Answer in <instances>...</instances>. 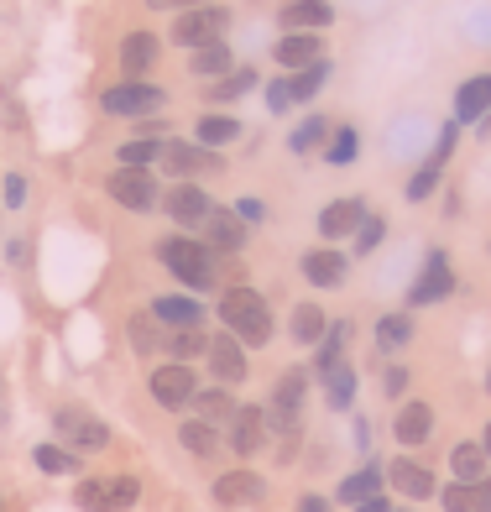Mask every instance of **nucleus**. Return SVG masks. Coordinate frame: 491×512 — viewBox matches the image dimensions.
Masks as SVG:
<instances>
[{
  "instance_id": "nucleus-4",
  "label": "nucleus",
  "mask_w": 491,
  "mask_h": 512,
  "mask_svg": "<svg viewBox=\"0 0 491 512\" xmlns=\"http://www.w3.org/2000/svg\"><path fill=\"white\" fill-rule=\"evenodd\" d=\"M53 429H58L63 445H74V450H84V455H100V450L110 445V429H105L89 408H58Z\"/></svg>"
},
{
  "instance_id": "nucleus-40",
  "label": "nucleus",
  "mask_w": 491,
  "mask_h": 512,
  "mask_svg": "<svg viewBox=\"0 0 491 512\" xmlns=\"http://www.w3.org/2000/svg\"><path fill=\"white\" fill-rule=\"evenodd\" d=\"M324 136H330V121H324V115H309V121L288 136V147H293V152H314Z\"/></svg>"
},
{
  "instance_id": "nucleus-51",
  "label": "nucleus",
  "mask_w": 491,
  "mask_h": 512,
  "mask_svg": "<svg viewBox=\"0 0 491 512\" xmlns=\"http://www.w3.org/2000/svg\"><path fill=\"white\" fill-rule=\"evenodd\" d=\"M236 215H241V220H262V204H256V199H241Z\"/></svg>"
},
{
  "instance_id": "nucleus-38",
  "label": "nucleus",
  "mask_w": 491,
  "mask_h": 512,
  "mask_svg": "<svg viewBox=\"0 0 491 512\" xmlns=\"http://www.w3.org/2000/svg\"><path fill=\"white\" fill-rule=\"evenodd\" d=\"M194 403H199V418H204V424H215V418H236V403H230V392H220V387L194 392Z\"/></svg>"
},
{
  "instance_id": "nucleus-30",
  "label": "nucleus",
  "mask_w": 491,
  "mask_h": 512,
  "mask_svg": "<svg viewBox=\"0 0 491 512\" xmlns=\"http://www.w3.org/2000/svg\"><path fill=\"white\" fill-rule=\"evenodd\" d=\"M162 340H168V335H162V324H157L152 309L131 319V345H136V356H157V351H162Z\"/></svg>"
},
{
  "instance_id": "nucleus-55",
  "label": "nucleus",
  "mask_w": 491,
  "mask_h": 512,
  "mask_svg": "<svg viewBox=\"0 0 491 512\" xmlns=\"http://www.w3.org/2000/svg\"><path fill=\"white\" fill-rule=\"evenodd\" d=\"M147 6H157V11H162V6H204V0H147Z\"/></svg>"
},
{
  "instance_id": "nucleus-7",
  "label": "nucleus",
  "mask_w": 491,
  "mask_h": 512,
  "mask_svg": "<svg viewBox=\"0 0 491 512\" xmlns=\"http://www.w3.org/2000/svg\"><path fill=\"white\" fill-rule=\"evenodd\" d=\"M455 293V267L444 262V251H434L424 272H418V283L408 288V309H424V304H439V298Z\"/></svg>"
},
{
  "instance_id": "nucleus-12",
  "label": "nucleus",
  "mask_w": 491,
  "mask_h": 512,
  "mask_svg": "<svg viewBox=\"0 0 491 512\" xmlns=\"http://www.w3.org/2000/svg\"><path fill=\"white\" fill-rule=\"evenodd\" d=\"M157 162H162V173H173V178L220 168V157H209V147H194V142H162V157Z\"/></svg>"
},
{
  "instance_id": "nucleus-10",
  "label": "nucleus",
  "mask_w": 491,
  "mask_h": 512,
  "mask_svg": "<svg viewBox=\"0 0 491 512\" xmlns=\"http://www.w3.org/2000/svg\"><path fill=\"white\" fill-rule=\"evenodd\" d=\"M199 230H204L209 251H241L246 246V220L230 215V209H209V215L199 220Z\"/></svg>"
},
{
  "instance_id": "nucleus-19",
  "label": "nucleus",
  "mask_w": 491,
  "mask_h": 512,
  "mask_svg": "<svg viewBox=\"0 0 491 512\" xmlns=\"http://www.w3.org/2000/svg\"><path fill=\"white\" fill-rule=\"evenodd\" d=\"M335 11H330V0H288L283 6V27L288 32H314V27H330Z\"/></svg>"
},
{
  "instance_id": "nucleus-39",
  "label": "nucleus",
  "mask_w": 491,
  "mask_h": 512,
  "mask_svg": "<svg viewBox=\"0 0 491 512\" xmlns=\"http://www.w3.org/2000/svg\"><path fill=\"white\" fill-rule=\"evenodd\" d=\"M345 335H350V324H335V330H324V340H319V356H314V366H319V377L330 371L335 361H345L340 351H345Z\"/></svg>"
},
{
  "instance_id": "nucleus-8",
  "label": "nucleus",
  "mask_w": 491,
  "mask_h": 512,
  "mask_svg": "<svg viewBox=\"0 0 491 512\" xmlns=\"http://www.w3.org/2000/svg\"><path fill=\"white\" fill-rule=\"evenodd\" d=\"M194 392H199V382H194V371L183 366V361H168V366L152 371V398L162 408H189Z\"/></svg>"
},
{
  "instance_id": "nucleus-5",
  "label": "nucleus",
  "mask_w": 491,
  "mask_h": 512,
  "mask_svg": "<svg viewBox=\"0 0 491 512\" xmlns=\"http://www.w3.org/2000/svg\"><path fill=\"white\" fill-rule=\"evenodd\" d=\"M225 27H230V16L220 6H194L173 21V42H183V48H209V42H220Z\"/></svg>"
},
{
  "instance_id": "nucleus-52",
  "label": "nucleus",
  "mask_w": 491,
  "mask_h": 512,
  "mask_svg": "<svg viewBox=\"0 0 491 512\" xmlns=\"http://www.w3.org/2000/svg\"><path fill=\"white\" fill-rule=\"evenodd\" d=\"M356 445L371 450V424H366V418H356Z\"/></svg>"
},
{
  "instance_id": "nucleus-13",
  "label": "nucleus",
  "mask_w": 491,
  "mask_h": 512,
  "mask_svg": "<svg viewBox=\"0 0 491 512\" xmlns=\"http://www.w3.org/2000/svg\"><path fill=\"white\" fill-rule=\"evenodd\" d=\"M361 220H366V204H361V199H335V204L319 209V236H324V241H340V236H350Z\"/></svg>"
},
{
  "instance_id": "nucleus-28",
  "label": "nucleus",
  "mask_w": 491,
  "mask_h": 512,
  "mask_svg": "<svg viewBox=\"0 0 491 512\" xmlns=\"http://www.w3.org/2000/svg\"><path fill=\"white\" fill-rule=\"evenodd\" d=\"M324 398H330V408H350V403H356V371H350L345 361H335L330 371H324Z\"/></svg>"
},
{
  "instance_id": "nucleus-57",
  "label": "nucleus",
  "mask_w": 491,
  "mask_h": 512,
  "mask_svg": "<svg viewBox=\"0 0 491 512\" xmlns=\"http://www.w3.org/2000/svg\"><path fill=\"white\" fill-rule=\"evenodd\" d=\"M481 486H486V497H491V476H486V481H481Z\"/></svg>"
},
{
  "instance_id": "nucleus-59",
  "label": "nucleus",
  "mask_w": 491,
  "mask_h": 512,
  "mask_svg": "<svg viewBox=\"0 0 491 512\" xmlns=\"http://www.w3.org/2000/svg\"><path fill=\"white\" fill-rule=\"evenodd\" d=\"M0 512H6V502H0Z\"/></svg>"
},
{
  "instance_id": "nucleus-53",
  "label": "nucleus",
  "mask_w": 491,
  "mask_h": 512,
  "mask_svg": "<svg viewBox=\"0 0 491 512\" xmlns=\"http://www.w3.org/2000/svg\"><path fill=\"white\" fill-rule=\"evenodd\" d=\"M298 512H330V502H324V497H303Z\"/></svg>"
},
{
  "instance_id": "nucleus-45",
  "label": "nucleus",
  "mask_w": 491,
  "mask_h": 512,
  "mask_svg": "<svg viewBox=\"0 0 491 512\" xmlns=\"http://www.w3.org/2000/svg\"><path fill=\"white\" fill-rule=\"evenodd\" d=\"M79 502L89 512H110V481H79Z\"/></svg>"
},
{
  "instance_id": "nucleus-48",
  "label": "nucleus",
  "mask_w": 491,
  "mask_h": 512,
  "mask_svg": "<svg viewBox=\"0 0 491 512\" xmlns=\"http://www.w3.org/2000/svg\"><path fill=\"white\" fill-rule=\"evenodd\" d=\"M288 105H293V95H288V79H277V84L267 89V110H272V115H283Z\"/></svg>"
},
{
  "instance_id": "nucleus-20",
  "label": "nucleus",
  "mask_w": 491,
  "mask_h": 512,
  "mask_svg": "<svg viewBox=\"0 0 491 512\" xmlns=\"http://www.w3.org/2000/svg\"><path fill=\"white\" fill-rule=\"evenodd\" d=\"M387 481H392L403 497H413V502L434 497V476L424 471V465H413V460H392V465H387Z\"/></svg>"
},
{
  "instance_id": "nucleus-18",
  "label": "nucleus",
  "mask_w": 491,
  "mask_h": 512,
  "mask_svg": "<svg viewBox=\"0 0 491 512\" xmlns=\"http://www.w3.org/2000/svg\"><path fill=\"white\" fill-rule=\"evenodd\" d=\"M319 58H324V48H319L314 32H288L283 42H277V63H283L288 74H298V68H309Z\"/></svg>"
},
{
  "instance_id": "nucleus-36",
  "label": "nucleus",
  "mask_w": 491,
  "mask_h": 512,
  "mask_svg": "<svg viewBox=\"0 0 491 512\" xmlns=\"http://www.w3.org/2000/svg\"><path fill=\"white\" fill-rule=\"evenodd\" d=\"M162 142H168V136H162ZM162 142H157V136H136V142H126L121 147V168H147V162H157Z\"/></svg>"
},
{
  "instance_id": "nucleus-32",
  "label": "nucleus",
  "mask_w": 491,
  "mask_h": 512,
  "mask_svg": "<svg viewBox=\"0 0 491 512\" xmlns=\"http://www.w3.org/2000/svg\"><path fill=\"white\" fill-rule=\"evenodd\" d=\"M324 330H330V319H324V309H314V304H298V309H293V340H303V345H319V340H324Z\"/></svg>"
},
{
  "instance_id": "nucleus-21",
  "label": "nucleus",
  "mask_w": 491,
  "mask_h": 512,
  "mask_svg": "<svg viewBox=\"0 0 491 512\" xmlns=\"http://www.w3.org/2000/svg\"><path fill=\"white\" fill-rule=\"evenodd\" d=\"M303 277H309L314 288H340V283H345V256L330 251V246L309 251V256H303Z\"/></svg>"
},
{
  "instance_id": "nucleus-1",
  "label": "nucleus",
  "mask_w": 491,
  "mask_h": 512,
  "mask_svg": "<svg viewBox=\"0 0 491 512\" xmlns=\"http://www.w3.org/2000/svg\"><path fill=\"white\" fill-rule=\"evenodd\" d=\"M220 324L241 345H267L272 340V314H267V298L251 293V288H230L220 298Z\"/></svg>"
},
{
  "instance_id": "nucleus-47",
  "label": "nucleus",
  "mask_w": 491,
  "mask_h": 512,
  "mask_svg": "<svg viewBox=\"0 0 491 512\" xmlns=\"http://www.w3.org/2000/svg\"><path fill=\"white\" fill-rule=\"evenodd\" d=\"M434 183H439V168H429V162H424V168L408 178V199H429V194H434Z\"/></svg>"
},
{
  "instance_id": "nucleus-34",
  "label": "nucleus",
  "mask_w": 491,
  "mask_h": 512,
  "mask_svg": "<svg viewBox=\"0 0 491 512\" xmlns=\"http://www.w3.org/2000/svg\"><path fill=\"white\" fill-rule=\"evenodd\" d=\"M178 439H183V450H189V455H204V460L220 450L215 424H204V418H194V424H183V429H178Z\"/></svg>"
},
{
  "instance_id": "nucleus-35",
  "label": "nucleus",
  "mask_w": 491,
  "mask_h": 512,
  "mask_svg": "<svg viewBox=\"0 0 491 512\" xmlns=\"http://www.w3.org/2000/svg\"><path fill=\"white\" fill-rule=\"evenodd\" d=\"M408 340H413V314H387L377 324V345H382V351H403Z\"/></svg>"
},
{
  "instance_id": "nucleus-56",
  "label": "nucleus",
  "mask_w": 491,
  "mask_h": 512,
  "mask_svg": "<svg viewBox=\"0 0 491 512\" xmlns=\"http://www.w3.org/2000/svg\"><path fill=\"white\" fill-rule=\"evenodd\" d=\"M481 450H486V455H491V424H486V429H481Z\"/></svg>"
},
{
  "instance_id": "nucleus-25",
  "label": "nucleus",
  "mask_w": 491,
  "mask_h": 512,
  "mask_svg": "<svg viewBox=\"0 0 491 512\" xmlns=\"http://www.w3.org/2000/svg\"><path fill=\"white\" fill-rule=\"evenodd\" d=\"M377 492H382V465H377V460L361 465L356 476H345V481H340V502H356V507H361L366 497H377Z\"/></svg>"
},
{
  "instance_id": "nucleus-37",
  "label": "nucleus",
  "mask_w": 491,
  "mask_h": 512,
  "mask_svg": "<svg viewBox=\"0 0 491 512\" xmlns=\"http://www.w3.org/2000/svg\"><path fill=\"white\" fill-rule=\"evenodd\" d=\"M32 460H37V471H48V476H74L79 471V460L68 450H58V445H37Z\"/></svg>"
},
{
  "instance_id": "nucleus-42",
  "label": "nucleus",
  "mask_w": 491,
  "mask_h": 512,
  "mask_svg": "<svg viewBox=\"0 0 491 512\" xmlns=\"http://www.w3.org/2000/svg\"><path fill=\"white\" fill-rule=\"evenodd\" d=\"M162 345H168V351H173L178 361H189V356H204V351H209V340H204V330H173V335L162 340Z\"/></svg>"
},
{
  "instance_id": "nucleus-24",
  "label": "nucleus",
  "mask_w": 491,
  "mask_h": 512,
  "mask_svg": "<svg viewBox=\"0 0 491 512\" xmlns=\"http://www.w3.org/2000/svg\"><path fill=\"white\" fill-rule=\"evenodd\" d=\"M486 110H491V74L465 79L460 95H455V121H481Z\"/></svg>"
},
{
  "instance_id": "nucleus-46",
  "label": "nucleus",
  "mask_w": 491,
  "mask_h": 512,
  "mask_svg": "<svg viewBox=\"0 0 491 512\" xmlns=\"http://www.w3.org/2000/svg\"><path fill=\"white\" fill-rule=\"evenodd\" d=\"M136 492H142V486H136V476H115V481H110V512L131 507V502H136Z\"/></svg>"
},
{
  "instance_id": "nucleus-6",
  "label": "nucleus",
  "mask_w": 491,
  "mask_h": 512,
  "mask_svg": "<svg viewBox=\"0 0 491 512\" xmlns=\"http://www.w3.org/2000/svg\"><path fill=\"white\" fill-rule=\"evenodd\" d=\"M105 189H110V199H115V204L136 209V215L157 204V178H152L147 168H115V173L105 178Z\"/></svg>"
},
{
  "instance_id": "nucleus-17",
  "label": "nucleus",
  "mask_w": 491,
  "mask_h": 512,
  "mask_svg": "<svg viewBox=\"0 0 491 512\" xmlns=\"http://www.w3.org/2000/svg\"><path fill=\"white\" fill-rule=\"evenodd\" d=\"M162 209H168V215H173L178 225H199L215 204H209V194L199 189V183H178V189H173L168 199H162Z\"/></svg>"
},
{
  "instance_id": "nucleus-14",
  "label": "nucleus",
  "mask_w": 491,
  "mask_h": 512,
  "mask_svg": "<svg viewBox=\"0 0 491 512\" xmlns=\"http://www.w3.org/2000/svg\"><path fill=\"white\" fill-rule=\"evenodd\" d=\"M157 324L162 330H204V309L194 304V298H183V293H168V298H157L152 304Z\"/></svg>"
},
{
  "instance_id": "nucleus-2",
  "label": "nucleus",
  "mask_w": 491,
  "mask_h": 512,
  "mask_svg": "<svg viewBox=\"0 0 491 512\" xmlns=\"http://www.w3.org/2000/svg\"><path fill=\"white\" fill-rule=\"evenodd\" d=\"M157 256H162V267H168L183 288H215V251H209L204 241H189V236H168V241H157Z\"/></svg>"
},
{
  "instance_id": "nucleus-49",
  "label": "nucleus",
  "mask_w": 491,
  "mask_h": 512,
  "mask_svg": "<svg viewBox=\"0 0 491 512\" xmlns=\"http://www.w3.org/2000/svg\"><path fill=\"white\" fill-rule=\"evenodd\" d=\"M6 204H11V209L27 204V178H21V173H11V178H6Z\"/></svg>"
},
{
  "instance_id": "nucleus-26",
  "label": "nucleus",
  "mask_w": 491,
  "mask_h": 512,
  "mask_svg": "<svg viewBox=\"0 0 491 512\" xmlns=\"http://www.w3.org/2000/svg\"><path fill=\"white\" fill-rule=\"evenodd\" d=\"M444 507L450 512H491V497L481 481H455V486H444Z\"/></svg>"
},
{
  "instance_id": "nucleus-27",
  "label": "nucleus",
  "mask_w": 491,
  "mask_h": 512,
  "mask_svg": "<svg viewBox=\"0 0 491 512\" xmlns=\"http://www.w3.org/2000/svg\"><path fill=\"white\" fill-rule=\"evenodd\" d=\"M230 48L225 42H209V48H194V63H189V74L194 79H220V74H230Z\"/></svg>"
},
{
  "instance_id": "nucleus-43",
  "label": "nucleus",
  "mask_w": 491,
  "mask_h": 512,
  "mask_svg": "<svg viewBox=\"0 0 491 512\" xmlns=\"http://www.w3.org/2000/svg\"><path fill=\"white\" fill-rule=\"evenodd\" d=\"M251 89H256V74H251V68H230V79H220L215 89H209V95H215V100H241V95H251Z\"/></svg>"
},
{
  "instance_id": "nucleus-11",
  "label": "nucleus",
  "mask_w": 491,
  "mask_h": 512,
  "mask_svg": "<svg viewBox=\"0 0 491 512\" xmlns=\"http://www.w3.org/2000/svg\"><path fill=\"white\" fill-rule=\"evenodd\" d=\"M204 356H209V371H215L220 382H246V371H251V366H246V351H241V340L230 335V330L209 340V351H204Z\"/></svg>"
},
{
  "instance_id": "nucleus-22",
  "label": "nucleus",
  "mask_w": 491,
  "mask_h": 512,
  "mask_svg": "<svg viewBox=\"0 0 491 512\" xmlns=\"http://www.w3.org/2000/svg\"><path fill=\"white\" fill-rule=\"evenodd\" d=\"M157 53H162V48H157L152 32H131V37L121 42V74H126V79L147 74V68L157 63Z\"/></svg>"
},
{
  "instance_id": "nucleus-54",
  "label": "nucleus",
  "mask_w": 491,
  "mask_h": 512,
  "mask_svg": "<svg viewBox=\"0 0 491 512\" xmlns=\"http://www.w3.org/2000/svg\"><path fill=\"white\" fill-rule=\"evenodd\" d=\"M356 512H392V507H387V502H382V492H377V497H366Z\"/></svg>"
},
{
  "instance_id": "nucleus-3",
  "label": "nucleus",
  "mask_w": 491,
  "mask_h": 512,
  "mask_svg": "<svg viewBox=\"0 0 491 512\" xmlns=\"http://www.w3.org/2000/svg\"><path fill=\"white\" fill-rule=\"evenodd\" d=\"M162 105H168V95H162L157 84H142V79H121V84H110L100 95V110L105 115H126V121H136V115H157Z\"/></svg>"
},
{
  "instance_id": "nucleus-9",
  "label": "nucleus",
  "mask_w": 491,
  "mask_h": 512,
  "mask_svg": "<svg viewBox=\"0 0 491 512\" xmlns=\"http://www.w3.org/2000/svg\"><path fill=\"white\" fill-rule=\"evenodd\" d=\"M303 387H309V377H303V371H288V377H277V387H272V429H277V434L298 429Z\"/></svg>"
},
{
  "instance_id": "nucleus-58",
  "label": "nucleus",
  "mask_w": 491,
  "mask_h": 512,
  "mask_svg": "<svg viewBox=\"0 0 491 512\" xmlns=\"http://www.w3.org/2000/svg\"><path fill=\"white\" fill-rule=\"evenodd\" d=\"M486 387H491V371H486Z\"/></svg>"
},
{
  "instance_id": "nucleus-23",
  "label": "nucleus",
  "mask_w": 491,
  "mask_h": 512,
  "mask_svg": "<svg viewBox=\"0 0 491 512\" xmlns=\"http://www.w3.org/2000/svg\"><path fill=\"white\" fill-rule=\"evenodd\" d=\"M429 429H434V413H429V403H403V408H397V424H392V434L403 439V445H424Z\"/></svg>"
},
{
  "instance_id": "nucleus-16",
  "label": "nucleus",
  "mask_w": 491,
  "mask_h": 512,
  "mask_svg": "<svg viewBox=\"0 0 491 512\" xmlns=\"http://www.w3.org/2000/svg\"><path fill=\"white\" fill-rule=\"evenodd\" d=\"M267 445V413L262 408H236V429H230V450L236 455H256Z\"/></svg>"
},
{
  "instance_id": "nucleus-41",
  "label": "nucleus",
  "mask_w": 491,
  "mask_h": 512,
  "mask_svg": "<svg viewBox=\"0 0 491 512\" xmlns=\"http://www.w3.org/2000/svg\"><path fill=\"white\" fill-rule=\"evenodd\" d=\"M356 152H361V136L350 131V126H340V131H335V142L324 147V157H330L335 168H350V162H356Z\"/></svg>"
},
{
  "instance_id": "nucleus-33",
  "label": "nucleus",
  "mask_w": 491,
  "mask_h": 512,
  "mask_svg": "<svg viewBox=\"0 0 491 512\" xmlns=\"http://www.w3.org/2000/svg\"><path fill=\"white\" fill-rule=\"evenodd\" d=\"M324 79H330V63H324V58H319V63H309V68H298V74L288 79V95H293V105H298V100H314Z\"/></svg>"
},
{
  "instance_id": "nucleus-44",
  "label": "nucleus",
  "mask_w": 491,
  "mask_h": 512,
  "mask_svg": "<svg viewBox=\"0 0 491 512\" xmlns=\"http://www.w3.org/2000/svg\"><path fill=\"white\" fill-rule=\"evenodd\" d=\"M382 236H387V220H382V215H366V220L356 225V251L371 256V251L382 246Z\"/></svg>"
},
{
  "instance_id": "nucleus-31",
  "label": "nucleus",
  "mask_w": 491,
  "mask_h": 512,
  "mask_svg": "<svg viewBox=\"0 0 491 512\" xmlns=\"http://www.w3.org/2000/svg\"><path fill=\"white\" fill-rule=\"evenodd\" d=\"M450 471H455V481H486V450L481 445H455Z\"/></svg>"
},
{
  "instance_id": "nucleus-15",
  "label": "nucleus",
  "mask_w": 491,
  "mask_h": 512,
  "mask_svg": "<svg viewBox=\"0 0 491 512\" xmlns=\"http://www.w3.org/2000/svg\"><path fill=\"white\" fill-rule=\"evenodd\" d=\"M267 497V481L256 471H230L215 481V502L220 507H241V502H262Z\"/></svg>"
},
{
  "instance_id": "nucleus-50",
  "label": "nucleus",
  "mask_w": 491,
  "mask_h": 512,
  "mask_svg": "<svg viewBox=\"0 0 491 512\" xmlns=\"http://www.w3.org/2000/svg\"><path fill=\"white\" fill-rule=\"evenodd\" d=\"M387 392H392V398H403V392H408V371H403V366L387 371Z\"/></svg>"
},
{
  "instance_id": "nucleus-29",
  "label": "nucleus",
  "mask_w": 491,
  "mask_h": 512,
  "mask_svg": "<svg viewBox=\"0 0 491 512\" xmlns=\"http://www.w3.org/2000/svg\"><path fill=\"white\" fill-rule=\"evenodd\" d=\"M199 147H225V142H236L241 136V121L236 115H199Z\"/></svg>"
}]
</instances>
